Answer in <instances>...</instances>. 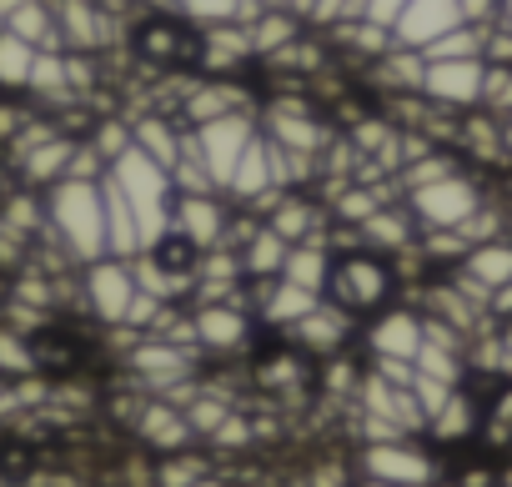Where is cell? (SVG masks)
Returning a JSON list of instances; mask_svg holds the SVG:
<instances>
[{"instance_id": "cell-27", "label": "cell", "mask_w": 512, "mask_h": 487, "mask_svg": "<svg viewBox=\"0 0 512 487\" xmlns=\"http://www.w3.org/2000/svg\"><path fill=\"white\" fill-rule=\"evenodd\" d=\"M181 136H186V126H181L176 116H166V111H146V116L131 121V141H136L151 161H161L166 171H171L176 156H181Z\"/></svg>"}, {"instance_id": "cell-32", "label": "cell", "mask_w": 512, "mask_h": 487, "mask_svg": "<svg viewBox=\"0 0 512 487\" xmlns=\"http://www.w3.org/2000/svg\"><path fill=\"white\" fill-rule=\"evenodd\" d=\"M246 31H251V51H256V61H262V56H272V51L292 46V41L307 31V21H302V16H292L287 6H267V11L256 16Z\"/></svg>"}, {"instance_id": "cell-42", "label": "cell", "mask_w": 512, "mask_h": 487, "mask_svg": "<svg viewBox=\"0 0 512 487\" xmlns=\"http://www.w3.org/2000/svg\"><path fill=\"white\" fill-rule=\"evenodd\" d=\"M31 111H21L16 101H0V151H6V141L21 131V121H26Z\"/></svg>"}, {"instance_id": "cell-25", "label": "cell", "mask_w": 512, "mask_h": 487, "mask_svg": "<svg viewBox=\"0 0 512 487\" xmlns=\"http://www.w3.org/2000/svg\"><path fill=\"white\" fill-rule=\"evenodd\" d=\"M26 91L46 116H61L66 106H76V91H71V76H66V51H36Z\"/></svg>"}, {"instance_id": "cell-24", "label": "cell", "mask_w": 512, "mask_h": 487, "mask_svg": "<svg viewBox=\"0 0 512 487\" xmlns=\"http://www.w3.org/2000/svg\"><path fill=\"white\" fill-rule=\"evenodd\" d=\"M457 272L477 287V292H502V287H512V236H497V241H482V247H472L462 262H457Z\"/></svg>"}, {"instance_id": "cell-6", "label": "cell", "mask_w": 512, "mask_h": 487, "mask_svg": "<svg viewBox=\"0 0 512 487\" xmlns=\"http://www.w3.org/2000/svg\"><path fill=\"white\" fill-rule=\"evenodd\" d=\"M131 56L146 71H201V26H191L186 16H141V26L131 31Z\"/></svg>"}, {"instance_id": "cell-11", "label": "cell", "mask_w": 512, "mask_h": 487, "mask_svg": "<svg viewBox=\"0 0 512 487\" xmlns=\"http://www.w3.org/2000/svg\"><path fill=\"white\" fill-rule=\"evenodd\" d=\"M191 131H196V146H201V161H206V171H211L216 191L226 196L231 166L241 161L246 141H251L256 131H262V126H256V116L236 111V116H221V121H206V126H191Z\"/></svg>"}, {"instance_id": "cell-33", "label": "cell", "mask_w": 512, "mask_h": 487, "mask_svg": "<svg viewBox=\"0 0 512 487\" xmlns=\"http://www.w3.org/2000/svg\"><path fill=\"white\" fill-rule=\"evenodd\" d=\"M176 11H181L191 26H221V21L251 26L267 6H262V0H176Z\"/></svg>"}, {"instance_id": "cell-19", "label": "cell", "mask_w": 512, "mask_h": 487, "mask_svg": "<svg viewBox=\"0 0 512 487\" xmlns=\"http://www.w3.org/2000/svg\"><path fill=\"white\" fill-rule=\"evenodd\" d=\"M251 31L236 21L221 26H201V76H241V66H251Z\"/></svg>"}, {"instance_id": "cell-37", "label": "cell", "mask_w": 512, "mask_h": 487, "mask_svg": "<svg viewBox=\"0 0 512 487\" xmlns=\"http://www.w3.org/2000/svg\"><path fill=\"white\" fill-rule=\"evenodd\" d=\"M86 141L96 146V156H101L106 171H111V161H116L121 151H131V121H126V116H96L91 131H86Z\"/></svg>"}, {"instance_id": "cell-4", "label": "cell", "mask_w": 512, "mask_h": 487, "mask_svg": "<svg viewBox=\"0 0 512 487\" xmlns=\"http://www.w3.org/2000/svg\"><path fill=\"white\" fill-rule=\"evenodd\" d=\"M352 472L392 482V487H437L447 477V462L437 457L427 437H392V442H362Z\"/></svg>"}, {"instance_id": "cell-14", "label": "cell", "mask_w": 512, "mask_h": 487, "mask_svg": "<svg viewBox=\"0 0 512 487\" xmlns=\"http://www.w3.org/2000/svg\"><path fill=\"white\" fill-rule=\"evenodd\" d=\"M196 317V347L206 357H231L251 342V332L262 327L241 302H216V307H191Z\"/></svg>"}, {"instance_id": "cell-50", "label": "cell", "mask_w": 512, "mask_h": 487, "mask_svg": "<svg viewBox=\"0 0 512 487\" xmlns=\"http://www.w3.org/2000/svg\"><path fill=\"white\" fill-rule=\"evenodd\" d=\"M262 6H282V0H262Z\"/></svg>"}, {"instance_id": "cell-39", "label": "cell", "mask_w": 512, "mask_h": 487, "mask_svg": "<svg viewBox=\"0 0 512 487\" xmlns=\"http://www.w3.org/2000/svg\"><path fill=\"white\" fill-rule=\"evenodd\" d=\"M36 372V352H31V337L0 322V377H31Z\"/></svg>"}, {"instance_id": "cell-7", "label": "cell", "mask_w": 512, "mask_h": 487, "mask_svg": "<svg viewBox=\"0 0 512 487\" xmlns=\"http://www.w3.org/2000/svg\"><path fill=\"white\" fill-rule=\"evenodd\" d=\"M126 372H131V382H136L141 392L161 397V392H171L176 382L201 377V352L171 347V342H161V337H141V342L126 352Z\"/></svg>"}, {"instance_id": "cell-34", "label": "cell", "mask_w": 512, "mask_h": 487, "mask_svg": "<svg viewBox=\"0 0 512 487\" xmlns=\"http://www.w3.org/2000/svg\"><path fill=\"white\" fill-rule=\"evenodd\" d=\"M287 252H292V247H287V241L262 221V231H256L246 247H241V272H246V277H282Z\"/></svg>"}, {"instance_id": "cell-1", "label": "cell", "mask_w": 512, "mask_h": 487, "mask_svg": "<svg viewBox=\"0 0 512 487\" xmlns=\"http://www.w3.org/2000/svg\"><path fill=\"white\" fill-rule=\"evenodd\" d=\"M46 221L56 226L61 247L76 257V267H91L106 252V201L101 181H56L46 191Z\"/></svg>"}, {"instance_id": "cell-45", "label": "cell", "mask_w": 512, "mask_h": 487, "mask_svg": "<svg viewBox=\"0 0 512 487\" xmlns=\"http://www.w3.org/2000/svg\"><path fill=\"white\" fill-rule=\"evenodd\" d=\"M136 6L151 11V16H181V11H176V0H136Z\"/></svg>"}, {"instance_id": "cell-8", "label": "cell", "mask_w": 512, "mask_h": 487, "mask_svg": "<svg viewBox=\"0 0 512 487\" xmlns=\"http://www.w3.org/2000/svg\"><path fill=\"white\" fill-rule=\"evenodd\" d=\"M482 86H487V61L482 56L427 61V76H422V96L442 111H457V116L482 106Z\"/></svg>"}, {"instance_id": "cell-13", "label": "cell", "mask_w": 512, "mask_h": 487, "mask_svg": "<svg viewBox=\"0 0 512 487\" xmlns=\"http://www.w3.org/2000/svg\"><path fill=\"white\" fill-rule=\"evenodd\" d=\"M482 407H487V392L482 387H472V382H457L452 387V397L427 417V442L432 447H467V442H477V432H482Z\"/></svg>"}, {"instance_id": "cell-16", "label": "cell", "mask_w": 512, "mask_h": 487, "mask_svg": "<svg viewBox=\"0 0 512 487\" xmlns=\"http://www.w3.org/2000/svg\"><path fill=\"white\" fill-rule=\"evenodd\" d=\"M251 382H256V392H262V397H302V392L312 387V357L297 352V347L282 337V347L256 352Z\"/></svg>"}, {"instance_id": "cell-9", "label": "cell", "mask_w": 512, "mask_h": 487, "mask_svg": "<svg viewBox=\"0 0 512 487\" xmlns=\"http://www.w3.org/2000/svg\"><path fill=\"white\" fill-rule=\"evenodd\" d=\"M297 352H307L312 362H327V357H337V352H347L357 337H362V327H357V317H347L342 307H332L327 297L307 312V317H297L287 332H282Z\"/></svg>"}, {"instance_id": "cell-30", "label": "cell", "mask_w": 512, "mask_h": 487, "mask_svg": "<svg viewBox=\"0 0 512 487\" xmlns=\"http://www.w3.org/2000/svg\"><path fill=\"white\" fill-rule=\"evenodd\" d=\"M146 257L171 277V282H196V267H201V247H196V241L186 236V231H176V226H166L156 241H151V247H146Z\"/></svg>"}, {"instance_id": "cell-49", "label": "cell", "mask_w": 512, "mask_h": 487, "mask_svg": "<svg viewBox=\"0 0 512 487\" xmlns=\"http://www.w3.org/2000/svg\"><path fill=\"white\" fill-rule=\"evenodd\" d=\"M497 21H502V26L512 31V0H502V16H497Z\"/></svg>"}, {"instance_id": "cell-21", "label": "cell", "mask_w": 512, "mask_h": 487, "mask_svg": "<svg viewBox=\"0 0 512 487\" xmlns=\"http://www.w3.org/2000/svg\"><path fill=\"white\" fill-rule=\"evenodd\" d=\"M76 141H81V136L56 131V136H46L41 146H31V151L16 161V181L31 186V191H51L56 181H66V166H71V156H76Z\"/></svg>"}, {"instance_id": "cell-48", "label": "cell", "mask_w": 512, "mask_h": 487, "mask_svg": "<svg viewBox=\"0 0 512 487\" xmlns=\"http://www.w3.org/2000/svg\"><path fill=\"white\" fill-rule=\"evenodd\" d=\"M16 6H26V0H0V21H6V16H11Z\"/></svg>"}, {"instance_id": "cell-28", "label": "cell", "mask_w": 512, "mask_h": 487, "mask_svg": "<svg viewBox=\"0 0 512 487\" xmlns=\"http://www.w3.org/2000/svg\"><path fill=\"white\" fill-rule=\"evenodd\" d=\"M327 272H332L327 231H317V236L297 241V247L287 252V262H282V277H287V282H297V287H307V292H317V297H322V287H327Z\"/></svg>"}, {"instance_id": "cell-38", "label": "cell", "mask_w": 512, "mask_h": 487, "mask_svg": "<svg viewBox=\"0 0 512 487\" xmlns=\"http://www.w3.org/2000/svg\"><path fill=\"white\" fill-rule=\"evenodd\" d=\"M36 477V447L26 437H0V482L21 487Z\"/></svg>"}, {"instance_id": "cell-29", "label": "cell", "mask_w": 512, "mask_h": 487, "mask_svg": "<svg viewBox=\"0 0 512 487\" xmlns=\"http://www.w3.org/2000/svg\"><path fill=\"white\" fill-rule=\"evenodd\" d=\"M6 31L21 36L26 46H36V51H66L51 0H26V6H16V11L6 16Z\"/></svg>"}, {"instance_id": "cell-47", "label": "cell", "mask_w": 512, "mask_h": 487, "mask_svg": "<svg viewBox=\"0 0 512 487\" xmlns=\"http://www.w3.org/2000/svg\"><path fill=\"white\" fill-rule=\"evenodd\" d=\"M191 487H226V477H221V472H206V477H196Z\"/></svg>"}, {"instance_id": "cell-40", "label": "cell", "mask_w": 512, "mask_h": 487, "mask_svg": "<svg viewBox=\"0 0 512 487\" xmlns=\"http://www.w3.org/2000/svg\"><path fill=\"white\" fill-rule=\"evenodd\" d=\"M251 442H256V427H251V417H246L241 407H236V412H231L211 437H206V447H211V452H246Z\"/></svg>"}, {"instance_id": "cell-10", "label": "cell", "mask_w": 512, "mask_h": 487, "mask_svg": "<svg viewBox=\"0 0 512 487\" xmlns=\"http://www.w3.org/2000/svg\"><path fill=\"white\" fill-rule=\"evenodd\" d=\"M81 287H86V312H91L101 327H121V322H126V307H131V297H136L131 262L101 257V262L81 267Z\"/></svg>"}, {"instance_id": "cell-44", "label": "cell", "mask_w": 512, "mask_h": 487, "mask_svg": "<svg viewBox=\"0 0 512 487\" xmlns=\"http://www.w3.org/2000/svg\"><path fill=\"white\" fill-rule=\"evenodd\" d=\"M407 6V0H372V11H367V21H377V26H392V16Z\"/></svg>"}, {"instance_id": "cell-31", "label": "cell", "mask_w": 512, "mask_h": 487, "mask_svg": "<svg viewBox=\"0 0 512 487\" xmlns=\"http://www.w3.org/2000/svg\"><path fill=\"white\" fill-rule=\"evenodd\" d=\"M477 442H482L487 452H497L502 462H512V382H497V387L487 392Z\"/></svg>"}, {"instance_id": "cell-46", "label": "cell", "mask_w": 512, "mask_h": 487, "mask_svg": "<svg viewBox=\"0 0 512 487\" xmlns=\"http://www.w3.org/2000/svg\"><path fill=\"white\" fill-rule=\"evenodd\" d=\"M282 6H287L292 16H302V21H312V6H317V0H282Z\"/></svg>"}, {"instance_id": "cell-17", "label": "cell", "mask_w": 512, "mask_h": 487, "mask_svg": "<svg viewBox=\"0 0 512 487\" xmlns=\"http://www.w3.org/2000/svg\"><path fill=\"white\" fill-rule=\"evenodd\" d=\"M231 211H236V206H231L221 191H196V196H181V191H176V201H171V226L186 231L196 247L206 252V247H216V241L226 236Z\"/></svg>"}, {"instance_id": "cell-22", "label": "cell", "mask_w": 512, "mask_h": 487, "mask_svg": "<svg viewBox=\"0 0 512 487\" xmlns=\"http://www.w3.org/2000/svg\"><path fill=\"white\" fill-rule=\"evenodd\" d=\"M362 247L367 252H382V257H397V252H407L412 241H417V216L407 211V201H387V206H377L362 226Z\"/></svg>"}, {"instance_id": "cell-5", "label": "cell", "mask_w": 512, "mask_h": 487, "mask_svg": "<svg viewBox=\"0 0 512 487\" xmlns=\"http://www.w3.org/2000/svg\"><path fill=\"white\" fill-rule=\"evenodd\" d=\"M402 201H407V211L417 216L422 231H447V226H462L487 201V181L462 161L457 171H447L442 181H427V186L407 191Z\"/></svg>"}, {"instance_id": "cell-26", "label": "cell", "mask_w": 512, "mask_h": 487, "mask_svg": "<svg viewBox=\"0 0 512 487\" xmlns=\"http://www.w3.org/2000/svg\"><path fill=\"white\" fill-rule=\"evenodd\" d=\"M272 186V161H267V136L256 131L241 151V161L231 166V181H226V201L231 206H246L251 196H262Z\"/></svg>"}, {"instance_id": "cell-43", "label": "cell", "mask_w": 512, "mask_h": 487, "mask_svg": "<svg viewBox=\"0 0 512 487\" xmlns=\"http://www.w3.org/2000/svg\"><path fill=\"white\" fill-rule=\"evenodd\" d=\"M497 367H502V382H512V317L497 322Z\"/></svg>"}, {"instance_id": "cell-2", "label": "cell", "mask_w": 512, "mask_h": 487, "mask_svg": "<svg viewBox=\"0 0 512 487\" xmlns=\"http://www.w3.org/2000/svg\"><path fill=\"white\" fill-rule=\"evenodd\" d=\"M322 297H327L332 307H342L347 317L367 322V317H377L382 307H392V297H397V272H392V262H387L382 252L357 247V252L332 257V272H327Z\"/></svg>"}, {"instance_id": "cell-23", "label": "cell", "mask_w": 512, "mask_h": 487, "mask_svg": "<svg viewBox=\"0 0 512 487\" xmlns=\"http://www.w3.org/2000/svg\"><path fill=\"white\" fill-rule=\"evenodd\" d=\"M101 201H106V252L121 257V262H131L136 252H146L141 221H136V211H131V201H126V191L116 186L111 171L101 176Z\"/></svg>"}, {"instance_id": "cell-20", "label": "cell", "mask_w": 512, "mask_h": 487, "mask_svg": "<svg viewBox=\"0 0 512 487\" xmlns=\"http://www.w3.org/2000/svg\"><path fill=\"white\" fill-rule=\"evenodd\" d=\"M327 221H332V211H327L322 196H312V191H282V201L267 211V226L287 241V247H297V241L327 231Z\"/></svg>"}, {"instance_id": "cell-12", "label": "cell", "mask_w": 512, "mask_h": 487, "mask_svg": "<svg viewBox=\"0 0 512 487\" xmlns=\"http://www.w3.org/2000/svg\"><path fill=\"white\" fill-rule=\"evenodd\" d=\"M362 347H367V357L417 362V352H422V312H417L412 302L382 307L377 317H367V327H362Z\"/></svg>"}, {"instance_id": "cell-35", "label": "cell", "mask_w": 512, "mask_h": 487, "mask_svg": "<svg viewBox=\"0 0 512 487\" xmlns=\"http://www.w3.org/2000/svg\"><path fill=\"white\" fill-rule=\"evenodd\" d=\"M211 472V457L201 447H181V452H166L156 457V472H151V487H191L196 477Z\"/></svg>"}, {"instance_id": "cell-36", "label": "cell", "mask_w": 512, "mask_h": 487, "mask_svg": "<svg viewBox=\"0 0 512 487\" xmlns=\"http://www.w3.org/2000/svg\"><path fill=\"white\" fill-rule=\"evenodd\" d=\"M31 66H36V46H26L11 31H0V91H26Z\"/></svg>"}, {"instance_id": "cell-18", "label": "cell", "mask_w": 512, "mask_h": 487, "mask_svg": "<svg viewBox=\"0 0 512 487\" xmlns=\"http://www.w3.org/2000/svg\"><path fill=\"white\" fill-rule=\"evenodd\" d=\"M131 432H136V442L151 447L156 457L181 452V447H196V432H191L186 412H181L176 402H166V397H146V407H141V417L131 422Z\"/></svg>"}, {"instance_id": "cell-15", "label": "cell", "mask_w": 512, "mask_h": 487, "mask_svg": "<svg viewBox=\"0 0 512 487\" xmlns=\"http://www.w3.org/2000/svg\"><path fill=\"white\" fill-rule=\"evenodd\" d=\"M457 26H467L457 0H407V6L392 16L387 31H392V46L422 51V46H432L437 36H447V31H457Z\"/></svg>"}, {"instance_id": "cell-3", "label": "cell", "mask_w": 512, "mask_h": 487, "mask_svg": "<svg viewBox=\"0 0 512 487\" xmlns=\"http://www.w3.org/2000/svg\"><path fill=\"white\" fill-rule=\"evenodd\" d=\"M111 176H116V186L126 191V201H131V211H136V221H141V236H146V247L171 226V201H176V186H171V171L161 166V161H151L136 141H131V151H121L116 161H111Z\"/></svg>"}, {"instance_id": "cell-41", "label": "cell", "mask_w": 512, "mask_h": 487, "mask_svg": "<svg viewBox=\"0 0 512 487\" xmlns=\"http://www.w3.org/2000/svg\"><path fill=\"white\" fill-rule=\"evenodd\" d=\"M462 6V21L467 26H492L502 16V0H457Z\"/></svg>"}]
</instances>
